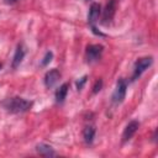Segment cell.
<instances>
[{
    "mask_svg": "<svg viewBox=\"0 0 158 158\" xmlns=\"http://www.w3.org/2000/svg\"><path fill=\"white\" fill-rule=\"evenodd\" d=\"M36 151L40 156H43V157H54L57 153L53 151V148L46 143H40L36 146Z\"/></svg>",
    "mask_w": 158,
    "mask_h": 158,
    "instance_id": "9c48e42d",
    "label": "cell"
},
{
    "mask_svg": "<svg viewBox=\"0 0 158 158\" xmlns=\"http://www.w3.org/2000/svg\"><path fill=\"white\" fill-rule=\"evenodd\" d=\"M104 51V47L101 44H90L86 47L85 51V58L88 62H96L98 59H100L101 53Z\"/></svg>",
    "mask_w": 158,
    "mask_h": 158,
    "instance_id": "277c9868",
    "label": "cell"
},
{
    "mask_svg": "<svg viewBox=\"0 0 158 158\" xmlns=\"http://www.w3.org/2000/svg\"><path fill=\"white\" fill-rule=\"evenodd\" d=\"M100 12H101V7L98 2H94L91 4L90 6V10H89V14H88V22L94 26V23L99 20V16H100Z\"/></svg>",
    "mask_w": 158,
    "mask_h": 158,
    "instance_id": "ba28073f",
    "label": "cell"
},
{
    "mask_svg": "<svg viewBox=\"0 0 158 158\" xmlns=\"http://www.w3.org/2000/svg\"><path fill=\"white\" fill-rule=\"evenodd\" d=\"M83 137H84L85 143L90 144L94 141V137H95V128L93 126H86L83 131Z\"/></svg>",
    "mask_w": 158,
    "mask_h": 158,
    "instance_id": "7c38bea8",
    "label": "cell"
},
{
    "mask_svg": "<svg viewBox=\"0 0 158 158\" xmlns=\"http://www.w3.org/2000/svg\"><path fill=\"white\" fill-rule=\"evenodd\" d=\"M52 58H53V53H52V52H47V53L44 54L42 62H41V65H42V67H46V65L52 60Z\"/></svg>",
    "mask_w": 158,
    "mask_h": 158,
    "instance_id": "4fadbf2b",
    "label": "cell"
},
{
    "mask_svg": "<svg viewBox=\"0 0 158 158\" xmlns=\"http://www.w3.org/2000/svg\"><path fill=\"white\" fill-rule=\"evenodd\" d=\"M6 1H7V2H10V4H11V2H16V1H17V0H6Z\"/></svg>",
    "mask_w": 158,
    "mask_h": 158,
    "instance_id": "2e32d148",
    "label": "cell"
},
{
    "mask_svg": "<svg viewBox=\"0 0 158 158\" xmlns=\"http://www.w3.org/2000/svg\"><path fill=\"white\" fill-rule=\"evenodd\" d=\"M138 127H139L138 121H136V120L130 121L128 125H127V126L125 127V130H123V133H122V142L130 141V139L132 138V136L136 133V131H137Z\"/></svg>",
    "mask_w": 158,
    "mask_h": 158,
    "instance_id": "8992f818",
    "label": "cell"
},
{
    "mask_svg": "<svg viewBox=\"0 0 158 158\" xmlns=\"http://www.w3.org/2000/svg\"><path fill=\"white\" fill-rule=\"evenodd\" d=\"M60 78V73L58 69H51L44 75V84L47 88H52Z\"/></svg>",
    "mask_w": 158,
    "mask_h": 158,
    "instance_id": "52a82bcc",
    "label": "cell"
},
{
    "mask_svg": "<svg viewBox=\"0 0 158 158\" xmlns=\"http://www.w3.org/2000/svg\"><path fill=\"white\" fill-rule=\"evenodd\" d=\"M4 106V109H6L9 112L12 114H20V112H25L28 111L32 107V101L26 100L23 98H9L6 100L2 101L1 104Z\"/></svg>",
    "mask_w": 158,
    "mask_h": 158,
    "instance_id": "6da1fadb",
    "label": "cell"
},
{
    "mask_svg": "<svg viewBox=\"0 0 158 158\" xmlns=\"http://www.w3.org/2000/svg\"><path fill=\"white\" fill-rule=\"evenodd\" d=\"M68 89H69L68 83L62 84V85L57 89V91H56V101H57L58 104H62V102L64 101V99H65V96H67V94H68Z\"/></svg>",
    "mask_w": 158,
    "mask_h": 158,
    "instance_id": "30bf717a",
    "label": "cell"
},
{
    "mask_svg": "<svg viewBox=\"0 0 158 158\" xmlns=\"http://www.w3.org/2000/svg\"><path fill=\"white\" fill-rule=\"evenodd\" d=\"M86 79H88V77H86V75H84L80 80H78V81H77V89H78V90H81V89H83L84 84L86 83Z\"/></svg>",
    "mask_w": 158,
    "mask_h": 158,
    "instance_id": "5bb4252c",
    "label": "cell"
},
{
    "mask_svg": "<svg viewBox=\"0 0 158 158\" xmlns=\"http://www.w3.org/2000/svg\"><path fill=\"white\" fill-rule=\"evenodd\" d=\"M23 57H25V49L22 48V46H19L12 58V68H17L21 64Z\"/></svg>",
    "mask_w": 158,
    "mask_h": 158,
    "instance_id": "8fae6325",
    "label": "cell"
},
{
    "mask_svg": "<svg viewBox=\"0 0 158 158\" xmlns=\"http://www.w3.org/2000/svg\"><path fill=\"white\" fill-rule=\"evenodd\" d=\"M152 63H153V58H152V57H142V58H139V59L135 63V69H133L132 80H136L137 78H139L141 74H142L146 69H148Z\"/></svg>",
    "mask_w": 158,
    "mask_h": 158,
    "instance_id": "7a4b0ae2",
    "label": "cell"
},
{
    "mask_svg": "<svg viewBox=\"0 0 158 158\" xmlns=\"http://www.w3.org/2000/svg\"><path fill=\"white\" fill-rule=\"evenodd\" d=\"M101 86H102V81L99 79V80H96V83H95V85L93 86V93L94 94H96L98 91H100L101 90Z\"/></svg>",
    "mask_w": 158,
    "mask_h": 158,
    "instance_id": "9a60e30c",
    "label": "cell"
},
{
    "mask_svg": "<svg viewBox=\"0 0 158 158\" xmlns=\"http://www.w3.org/2000/svg\"><path fill=\"white\" fill-rule=\"evenodd\" d=\"M115 10H116V2H115V0H110L104 9V14H102V23L104 25H107L111 22V20L114 19V15H115Z\"/></svg>",
    "mask_w": 158,
    "mask_h": 158,
    "instance_id": "5b68a950",
    "label": "cell"
},
{
    "mask_svg": "<svg viewBox=\"0 0 158 158\" xmlns=\"http://www.w3.org/2000/svg\"><path fill=\"white\" fill-rule=\"evenodd\" d=\"M0 68H1V64H0Z\"/></svg>",
    "mask_w": 158,
    "mask_h": 158,
    "instance_id": "e0dca14e",
    "label": "cell"
},
{
    "mask_svg": "<svg viewBox=\"0 0 158 158\" xmlns=\"http://www.w3.org/2000/svg\"><path fill=\"white\" fill-rule=\"evenodd\" d=\"M126 90H127V84L125 79H120L116 83V88L112 93V102L114 104H121L126 96Z\"/></svg>",
    "mask_w": 158,
    "mask_h": 158,
    "instance_id": "3957f363",
    "label": "cell"
}]
</instances>
